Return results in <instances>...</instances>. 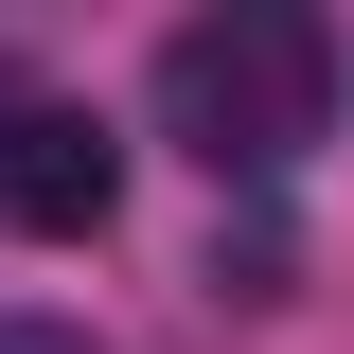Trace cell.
Returning <instances> with one entry per match:
<instances>
[{"mask_svg": "<svg viewBox=\"0 0 354 354\" xmlns=\"http://www.w3.org/2000/svg\"><path fill=\"white\" fill-rule=\"evenodd\" d=\"M160 142H195L213 177H301L337 142V36H319L301 0H213V18H177L160 36Z\"/></svg>", "mask_w": 354, "mask_h": 354, "instance_id": "obj_1", "label": "cell"}, {"mask_svg": "<svg viewBox=\"0 0 354 354\" xmlns=\"http://www.w3.org/2000/svg\"><path fill=\"white\" fill-rule=\"evenodd\" d=\"M106 213H124V142L88 124L71 88H0V230H36V248H88Z\"/></svg>", "mask_w": 354, "mask_h": 354, "instance_id": "obj_2", "label": "cell"}, {"mask_svg": "<svg viewBox=\"0 0 354 354\" xmlns=\"http://www.w3.org/2000/svg\"><path fill=\"white\" fill-rule=\"evenodd\" d=\"M195 283H213V301H283L301 266H283V230H213V266H195Z\"/></svg>", "mask_w": 354, "mask_h": 354, "instance_id": "obj_3", "label": "cell"}, {"mask_svg": "<svg viewBox=\"0 0 354 354\" xmlns=\"http://www.w3.org/2000/svg\"><path fill=\"white\" fill-rule=\"evenodd\" d=\"M0 354H106V337H71V319H0Z\"/></svg>", "mask_w": 354, "mask_h": 354, "instance_id": "obj_4", "label": "cell"}]
</instances>
